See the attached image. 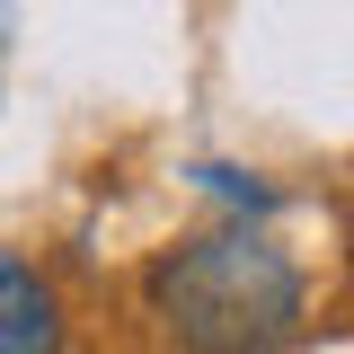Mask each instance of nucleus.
I'll use <instances>...</instances> for the list:
<instances>
[{
    "instance_id": "1",
    "label": "nucleus",
    "mask_w": 354,
    "mask_h": 354,
    "mask_svg": "<svg viewBox=\"0 0 354 354\" xmlns=\"http://www.w3.org/2000/svg\"><path fill=\"white\" fill-rule=\"evenodd\" d=\"M301 266L274 248L266 230L230 221L204 239H177L151 266V319L169 328L186 354H266L301 328Z\"/></svg>"
},
{
    "instance_id": "2",
    "label": "nucleus",
    "mask_w": 354,
    "mask_h": 354,
    "mask_svg": "<svg viewBox=\"0 0 354 354\" xmlns=\"http://www.w3.org/2000/svg\"><path fill=\"white\" fill-rule=\"evenodd\" d=\"M0 354H62V292L18 248H0Z\"/></svg>"
}]
</instances>
